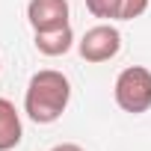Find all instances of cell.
Returning a JSON list of instances; mask_svg holds the SVG:
<instances>
[{"label":"cell","mask_w":151,"mask_h":151,"mask_svg":"<svg viewBox=\"0 0 151 151\" xmlns=\"http://www.w3.org/2000/svg\"><path fill=\"white\" fill-rule=\"evenodd\" d=\"M71 101V83L62 71L53 68H42L36 71L27 92H24V113L36 122V124H53L56 119H62L65 107Z\"/></svg>","instance_id":"1"},{"label":"cell","mask_w":151,"mask_h":151,"mask_svg":"<svg viewBox=\"0 0 151 151\" xmlns=\"http://www.w3.org/2000/svg\"><path fill=\"white\" fill-rule=\"evenodd\" d=\"M113 95H116V104L124 113H130V116L148 113L151 110V71L145 65L124 68L119 77H116Z\"/></svg>","instance_id":"2"},{"label":"cell","mask_w":151,"mask_h":151,"mask_svg":"<svg viewBox=\"0 0 151 151\" xmlns=\"http://www.w3.org/2000/svg\"><path fill=\"white\" fill-rule=\"evenodd\" d=\"M77 50L86 62H110L119 50H122V33L113 24H98L92 30L83 33V39L77 42Z\"/></svg>","instance_id":"3"},{"label":"cell","mask_w":151,"mask_h":151,"mask_svg":"<svg viewBox=\"0 0 151 151\" xmlns=\"http://www.w3.org/2000/svg\"><path fill=\"white\" fill-rule=\"evenodd\" d=\"M68 15H71L68 0H30L27 3V21L33 33L68 27Z\"/></svg>","instance_id":"4"},{"label":"cell","mask_w":151,"mask_h":151,"mask_svg":"<svg viewBox=\"0 0 151 151\" xmlns=\"http://www.w3.org/2000/svg\"><path fill=\"white\" fill-rule=\"evenodd\" d=\"M33 45L42 56H62L74 47V30L68 27H56V30H42L33 33Z\"/></svg>","instance_id":"5"},{"label":"cell","mask_w":151,"mask_h":151,"mask_svg":"<svg viewBox=\"0 0 151 151\" xmlns=\"http://www.w3.org/2000/svg\"><path fill=\"white\" fill-rule=\"evenodd\" d=\"M21 136H24V124L15 104L9 98H0V151H12L15 145H21Z\"/></svg>","instance_id":"6"},{"label":"cell","mask_w":151,"mask_h":151,"mask_svg":"<svg viewBox=\"0 0 151 151\" xmlns=\"http://www.w3.org/2000/svg\"><path fill=\"white\" fill-rule=\"evenodd\" d=\"M119 3H122V0H86V9H89L95 18L119 21Z\"/></svg>","instance_id":"7"},{"label":"cell","mask_w":151,"mask_h":151,"mask_svg":"<svg viewBox=\"0 0 151 151\" xmlns=\"http://www.w3.org/2000/svg\"><path fill=\"white\" fill-rule=\"evenodd\" d=\"M148 3H151V0H122V3H119V21H133V18L145 15Z\"/></svg>","instance_id":"8"},{"label":"cell","mask_w":151,"mask_h":151,"mask_svg":"<svg viewBox=\"0 0 151 151\" xmlns=\"http://www.w3.org/2000/svg\"><path fill=\"white\" fill-rule=\"evenodd\" d=\"M50 151H86V148L77 145V142H59V145H53Z\"/></svg>","instance_id":"9"}]
</instances>
